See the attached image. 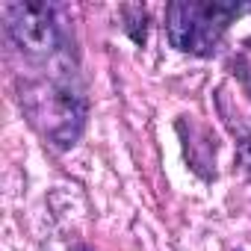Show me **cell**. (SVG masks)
Segmentation results:
<instances>
[{"label": "cell", "mask_w": 251, "mask_h": 251, "mask_svg": "<svg viewBox=\"0 0 251 251\" xmlns=\"http://www.w3.org/2000/svg\"><path fill=\"white\" fill-rule=\"evenodd\" d=\"M21 103L53 145H74L86 124V98L71 68V56L39 62V71L21 83Z\"/></svg>", "instance_id": "obj_1"}, {"label": "cell", "mask_w": 251, "mask_h": 251, "mask_svg": "<svg viewBox=\"0 0 251 251\" xmlns=\"http://www.w3.org/2000/svg\"><path fill=\"white\" fill-rule=\"evenodd\" d=\"M242 3H213V0H177L166 9V33L172 48L192 56H213L227 27L245 12Z\"/></svg>", "instance_id": "obj_2"}, {"label": "cell", "mask_w": 251, "mask_h": 251, "mask_svg": "<svg viewBox=\"0 0 251 251\" xmlns=\"http://www.w3.org/2000/svg\"><path fill=\"white\" fill-rule=\"evenodd\" d=\"M233 71H236V77L242 80V86L251 92V39L239 48V53H236V59H233Z\"/></svg>", "instance_id": "obj_3"}, {"label": "cell", "mask_w": 251, "mask_h": 251, "mask_svg": "<svg viewBox=\"0 0 251 251\" xmlns=\"http://www.w3.org/2000/svg\"><path fill=\"white\" fill-rule=\"evenodd\" d=\"M236 160H239L242 172L251 177V136H245V139L239 142V148H236Z\"/></svg>", "instance_id": "obj_4"}]
</instances>
